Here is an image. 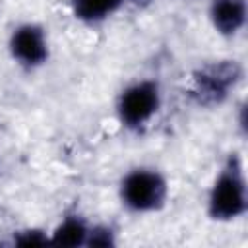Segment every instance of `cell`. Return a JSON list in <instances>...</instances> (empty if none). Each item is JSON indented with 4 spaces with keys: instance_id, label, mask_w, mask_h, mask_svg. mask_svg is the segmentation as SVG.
Here are the masks:
<instances>
[{
    "instance_id": "6da1fadb",
    "label": "cell",
    "mask_w": 248,
    "mask_h": 248,
    "mask_svg": "<svg viewBox=\"0 0 248 248\" xmlns=\"http://www.w3.org/2000/svg\"><path fill=\"white\" fill-rule=\"evenodd\" d=\"M248 209L246 174L238 153H231L215 176L207 196V215L213 221L240 219Z\"/></svg>"
},
{
    "instance_id": "7a4b0ae2",
    "label": "cell",
    "mask_w": 248,
    "mask_h": 248,
    "mask_svg": "<svg viewBox=\"0 0 248 248\" xmlns=\"http://www.w3.org/2000/svg\"><path fill=\"white\" fill-rule=\"evenodd\" d=\"M240 79L242 66L236 60L207 62L192 76V97L200 107H217L227 101Z\"/></svg>"
},
{
    "instance_id": "3957f363",
    "label": "cell",
    "mask_w": 248,
    "mask_h": 248,
    "mask_svg": "<svg viewBox=\"0 0 248 248\" xmlns=\"http://www.w3.org/2000/svg\"><path fill=\"white\" fill-rule=\"evenodd\" d=\"M169 196L167 178L155 169H132L120 182V200L134 213L159 211Z\"/></svg>"
},
{
    "instance_id": "277c9868",
    "label": "cell",
    "mask_w": 248,
    "mask_h": 248,
    "mask_svg": "<svg viewBox=\"0 0 248 248\" xmlns=\"http://www.w3.org/2000/svg\"><path fill=\"white\" fill-rule=\"evenodd\" d=\"M161 107V89L153 79H140L128 85L116 103L120 122L130 130L143 128Z\"/></svg>"
},
{
    "instance_id": "5b68a950",
    "label": "cell",
    "mask_w": 248,
    "mask_h": 248,
    "mask_svg": "<svg viewBox=\"0 0 248 248\" xmlns=\"http://www.w3.org/2000/svg\"><path fill=\"white\" fill-rule=\"evenodd\" d=\"M10 52L14 60L25 68L43 66L48 58V41L45 29L37 23H23L12 31Z\"/></svg>"
},
{
    "instance_id": "8992f818",
    "label": "cell",
    "mask_w": 248,
    "mask_h": 248,
    "mask_svg": "<svg viewBox=\"0 0 248 248\" xmlns=\"http://www.w3.org/2000/svg\"><path fill=\"white\" fill-rule=\"evenodd\" d=\"M246 0H211L209 19L213 29L223 37H234L246 23Z\"/></svg>"
},
{
    "instance_id": "52a82bcc",
    "label": "cell",
    "mask_w": 248,
    "mask_h": 248,
    "mask_svg": "<svg viewBox=\"0 0 248 248\" xmlns=\"http://www.w3.org/2000/svg\"><path fill=\"white\" fill-rule=\"evenodd\" d=\"M87 232H89V227L81 217L68 215L56 225V229L52 231V234L48 238V244H54V246H83L85 240H87Z\"/></svg>"
},
{
    "instance_id": "ba28073f",
    "label": "cell",
    "mask_w": 248,
    "mask_h": 248,
    "mask_svg": "<svg viewBox=\"0 0 248 248\" xmlns=\"http://www.w3.org/2000/svg\"><path fill=\"white\" fill-rule=\"evenodd\" d=\"M124 0H70L72 12L79 21L99 23L110 17Z\"/></svg>"
},
{
    "instance_id": "9c48e42d",
    "label": "cell",
    "mask_w": 248,
    "mask_h": 248,
    "mask_svg": "<svg viewBox=\"0 0 248 248\" xmlns=\"http://www.w3.org/2000/svg\"><path fill=\"white\" fill-rule=\"evenodd\" d=\"M116 240H114V232L110 227H105V225H99V227H89V232H87V240H85V246H114Z\"/></svg>"
},
{
    "instance_id": "30bf717a",
    "label": "cell",
    "mask_w": 248,
    "mask_h": 248,
    "mask_svg": "<svg viewBox=\"0 0 248 248\" xmlns=\"http://www.w3.org/2000/svg\"><path fill=\"white\" fill-rule=\"evenodd\" d=\"M14 242L19 246H41V244H48V236L43 231L31 229V231L19 232L17 238H14Z\"/></svg>"
}]
</instances>
